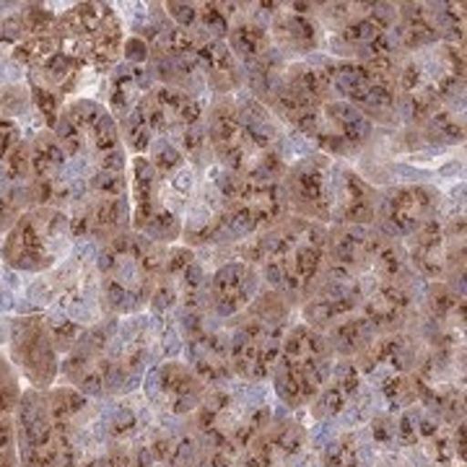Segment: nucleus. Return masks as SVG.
<instances>
[{
  "label": "nucleus",
  "instance_id": "obj_15",
  "mask_svg": "<svg viewBox=\"0 0 467 467\" xmlns=\"http://www.w3.org/2000/svg\"><path fill=\"white\" fill-rule=\"evenodd\" d=\"M0 467H18L14 416L0 418Z\"/></svg>",
  "mask_w": 467,
  "mask_h": 467
},
{
  "label": "nucleus",
  "instance_id": "obj_1",
  "mask_svg": "<svg viewBox=\"0 0 467 467\" xmlns=\"http://www.w3.org/2000/svg\"><path fill=\"white\" fill-rule=\"evenodd\" d=\"M291 216L335 226H374L377 190L343 159L309 153L284 177Z\"/></svg>",
  "mask_w": 467,
  "mask_h": 467
},
{
  "label": "nucleus",
  "instance_id": "obj_3",
  "mask_svg": "<svg viewBox=\"0 0 467 467\" xmlns=\"http://www.w3.org/2000/svg\"><path fill=\"white\" fill-rule=\"evenodd\" d=\"M167 265V247L138 232H125L101 247L99 306L104 315L128 317L150 304L159 275Z\"/></svg>",
  "mask_w": 467,
  "mask_h": 467
},
{
  "label": "nucleus",
  "instance_id": "obj_9",
  "mask_svg": "<svg viewBox=\"0 0 467 467\" xmlns=\"http://www.w3.org/2000/svg\"><path fill=\"white\" fill-rule=\"evenodd\" d=\"M441 213V192L429 184H389L387 190H377L374 208V229L384 236L405 242L408 236Z\"/></svg>",
  "mask_w": 467,
  "mask_h": 467
},
{
  "label": "nucleus",
  "instance_id": "obj_4",
  "mask_svg": "<svg viewBox=\"0 0 467 467\" xmlns=\"http://www.w3.org/2000/svg\"><path fill=\"white\" fill-rule=\"evenodd\" d=\"M291 304L270 291L260 288L252 304L226 322L229 330V361L234 379L247 384L270 382L273 367L291 327Z\"/></svg>",
  "mask_w": 467,
  "mask_h": 467
},
{
  "label": "nucleus",
  "instance_id": "obj_8",
  "mask_svg": "<svg viewBox=\"0 0 467 467\" xmlns=\"http://www.w3.org/2000/svg\"><path fill=\"white\" fill-rule=\"evenodd\" d=\"M70 218L60 208H34L21 213L0 247L3 260L18 270H50L66 252Z\"/></svg>",
  "mask_w": 467,
  "mask_h": 467
},
{
  "label": "nucleus",
  "instance_id": "obj_12",
  "mask_svg": "<svg viewBox=\"0 0 467 467\" xmlns=\"http://www.w3.org/2000/svg\"><path fill=\"white\" fill-rule=\"evenodd\" d=\"M146 402L164 418L192 416L208 395V387L187 364L164 361L146 374Z\"/></svg>",
  "mask_w": 467,
  "mask_h": 467
},
{
  "label": "nucleus",
  "instance_id": "obj_6",
  "mask_svg": "<svg viewBox=\"0 0 467 467\" xmlns=\"http://www.w3.org/2000/svg\"><path fill=\"white\" fill-rule=\"evenodd\" d=\"M392 429L408 467H457L465 460V420H450L416 402L392 416Z\"/></svg>",
  "mask_w": 467,
  "mask_h": 467
},
{
  "label": "nucleus",
  "instance_id": "obj_11",
  "mask_svg": "<svg viewBox=\"0 0 467 467\" xmlns=\"http://www.w3.org/2000/svg\"><path fill=\"white\" fill-rule=\"evenodd\" d=\"M8 348L14 367L26 377V382L34 389L47 392L55 384V377L60 371L57 350L50 337V327L45 317H18L11 322V337Z\"/></svg>",
  "mask_w": 467,
  "mask_h": 467
},
{
  "label": "nucleus",
  "instance_id": "obj_2",
  "mask_svg": "<svg viewBox=\"0 0 467 467\" xmlns=\"http://www.w3.org/2000/svg\"><path fill=\"white\" fill-rule=\"evenodd\" d=\"M187 418L201 439L202 467H236L242 451L273 420V410L263 384L232 379L208 387L201 408Z\"/></svg>",
  "mask_w": 467,
  "mask_h": 467
},
{
  "label": "nucleus",
  "instance_id": "obj_7",
  "mask_svg": "<svg viewBox=\"0 0 467 467\" xmlns=\"http://www.w3.org/2000/svg\"><path fill=\"white\" fill-rule=\"evenodd\" d=\"M418 405L450 420H465V346L441 340L429 346L413 368Z\"/></svg>",
  "mask_w": 467,
  "mask_h": 467
},
{
  "label": "nucleus",
  "instance_id": "obj_10",
  "mask_svg": "<svg viewBox=\"0 0 467 467\" xmlns=\"http://www.w3.org/2000/svg\"><path fill=\"white\" fill-rule=\"evenodd\" d=\"M18 467H57L60 444L50 413V398L42 389H24L14 410Z\"/></svg>",
  "mask_w": 467,
  "mask_h": 467
},
{
  "label": "nucleus",
  "instance_id": "obj_13",
  "mask_svg": "<svg viewBox=\"0 0 467 467\" xmlns=\"http://www.w3.org/2000/svg\"><path fill=\"white\" fill-rule=\"evenodd\" d=\"M260 273L252 263L244 260H226L208 275V291H205V309L221 322L239 317L252 299L260 291Z\"/></svg>",
  "mask_w": 467,
  "mask_h": 467
},
{
  "label": "nucleus",
  "instance_id": "obj_5",
  "mask_svg": "<svg viewBox=\"0 0 467 467\" xmlns=\"http://www.w3.org/2000/svg\"><path fill=\"white\" fill-rule=\"evenodd\" d=\"M335 356L327 335L296 322L288 327L278 361L270 374V384L288 410L309 408L333 374Z\"/></svg>",
  "mask_w": 467,
  "mask_h": 467
},
{
  "label": "nucleus",
  "instance_id": "obj_16",
  "mask_svg": "<svg viewBox=\"0 0 467 467\" xmlns=\"http://www.w3.org/2000/svg\"><path fill=\"white\" fill-rule=\"evenodd\" d=\"M457 467H462V465H457Z\"/></svg>",
  "mask_w": 467,
  "mask_h": 467
},
{
  "label": "nucleus",
  "instance_id": "obj_14",
  "mask_svg": "<svg viewBox=\"0 0 467 467\" xmlns=\"http://www.w3.org/2000/svg\"><path fill=\"white\" fill-rule=\"evenodd\" d=\"M18 398H21V384H18L16 368L0 356V418L11 416L16 410Z\"/></svg>",
  "mask_w": 467,
  "mask_h": 467
}]
</instances>
